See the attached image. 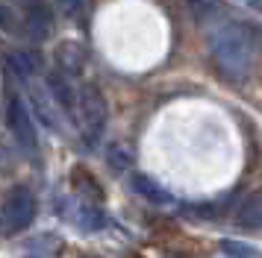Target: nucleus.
Listing matches in <instances>:
<instances>
[{"label":"nucleus","instance_id":"nucleus-1","mask_svg":"<svg viewBox=\"0 0 262 258\" xmlns=\"http://www.w3.org/2000/svg\"><path fill=\"white\" fill-rule=\"evenodd\" d=\"M209 53H212L215 70L230 82H238L250 70V38L242 23H224L215 30L209 38Z\"/></svg>","mask_w":262,"mask_h":258},{"label":"nucleus","instance_id":"nucleus-2","mask_svg":"<svg viewBox=\"0 0 262 258\" xmlns=\"http://www.w3.org/2000/svg\"><path fill=\"white\" fill-rule=\"evenodd\" d=\"M36 220V197L27 185H12L9 194L3 197L0 205V229L3 232H24L30 223Z\"/></svg>","mask_w":262,"mask_h":258},{"label":"nucleus","instance_id":"nucleus-3","mask_svg":"<svg viewBox=\"0 0 262 258\" xmlns=\"http://www.w3.org/2000/svg\"><path fill=\"white\" fill-rule=\"evenodd\" d=\"M77 112H80V117H83L85 129H89V138L95 141L100 132H103V126H106V97H103V91L100 88H95V85H85V88H77Z\"/></svg>","mask_w":262,"mask_h":258},{"label":"nucleus","instance_id":"nucleus-4","mask_svg":"<svg viewBox=\"0 0 262 258\" xmlns=\"http://www.w3.org/2000/svg\"><path fill=\"white\" fill-rule=\"evenodd\" d=\"M6 126H9L15 141H18L27 152L38 150V132H36V123H33V112L27 109V103L21 97H12V100L6 103Z\"/></svg>","mask_w":262,"mask_h":258},{"label":"nucleus","instance_id":"nucleus-5","mask_svg":"<svg viewBox=\"0 0 262 258\" xmlns=\"http://www.w3.org/2000/svg\"><path fill=\"white\" fill-rule=\"evenodd\" d=\"M45 82H48V91L53 97V103L59 106L65 115H77V88H74V82L65 73H59V70H50L45 76Z\"/></svg>","mask_w":262,"mask_h":258},{"label":"nucleus","instance_id":"nucleus-6","mask_svg":"<svg viewBox=\"0 0 262 258\" xmlns=\"http://www.w3.org/2000/svg\"><path fill=\"white\" fill-rule=\"evenodd\" d=\"M85 62H89V53H85V47L80 41H62L56 47V70L65 73L68 80L83 73Z\"/></svg>","mask_w":262,"mask_h":258},{"label":"nucleus","instance_id":"nucleus-7","mask_svg":"<svg viewBox=\"0 0 262 258\" xmlns=\"http://www.w3.org/2000/svg\"><path fill=\"white\" fill-rule=\"evenodd\" d=\"M24 30L33 41H41L50 35V23H53V9L48 3H27L24 6Z\"/></svg>","mask_w":262,"mask_h":258},{"label":"nucleus","instance_id":"nucleus-8","mask_svg":"<svg viewBox=\"0 0 262 258\" xmlns=\"http://www.w3.org/2000/svg\"><path fill=\"white\" fill-rule=\"evenodd\" d=\"M236 223L248 232H256L262 229V191L245 197V202L238 205V214H236Z\"/></svg>","mask_w":262,"mask_h":258},{"label":"nucleus","instance_id":"nucleus-9","mask_svg":"<svg viewBox=\"0 0 262 258\" xmlns=\"http://www.w3.org/2000/svg\"><path fill=\"white\" fill-rule=\"evenodd\" d=\"M133 191L136 194H142L150 205H165V202H171V194H168L165 188L159 185L156 179H150V176H144V173H133Z\"/></svg>","mask_w":262,"mask_h":258},{"label":"nucleus","instance_id":"nucleus-10","mask_svg":"<svg viewBox=\"0 0 262 258\" xmlns=\"http://www.w3.org/2000/svg\"><path fill=\"white\" fill-rule=\"evenodd\" d=\"M9 62H12V68L24 80L36 76L38 70H41V53L38 50H15V53H9Z\"/></svg>","mask_w":262,"mask_h":258},{"label":"nucleus","instance_id":"nucleus-11","mask_svg":"<svg viewBox=\"0 0 262 258\" xmlns=\"http://www.w3.org/2000/svg\"><path fill=\"white\" fill-rule=\"evenodd\" d=\"M77 223H80V229H85V232H97V229L106 226V214H103V209L83 202V205H77Z\"/></svg>","mask_w":262,"mask_h":258},{"label":"nucleus","instance_id":"nucleus-12","mask_svg":"<svg viewBox=\"0 0 262 258\" xmlns=\"http://www.w3.org/2000/svg\"><path fill=\"white\" fill-rule=\"evenodd\" d=\"M106 159H109V167H112V170H127V164H130V150H127L124 144H109Z\"/></svg>","mask_w":262,"mask_h":258},{"label":"nucleus","instance_id":"nucleus-13","mask_svg":"<svg viewBox=\"0 0 262 258\" xmlns=\"http://www.w3.org/2000/svg\"><path fill=\"white\" fill-rule=\"evenodd\" d=\"M221 252L224 255H230V258H253V246H248V244H242V241H233V238H224L221 241Z\"/></svg>","mask_w":262,"mask_h":258},{"label":"nucleus","instance_id":"nucleus-14","mask_svg":"<svg viewBox=\"0 0 262 258\" xmlns=\"http://www.w3.org/2000/svg\"><path fill=\"white\" fill-rule=\"evenodd\" d=\"M18 15H15V6H6V3H0V30L3 33H18Z\"/></svg>","mask_w":262,"mask_h":258},{"label":"nucleus","instance_id":"nucleus-15","mask_svg":"<svg viewBox=\"0 0 262 258\" xmlns=\"http://www.w3.org/2000/svg\"><path fill=\"white\" fill-rule=\"evenodd\" d=\"M186 214L191 217H215L218 211H224V205H212V202H206V205H198V209H183Z\"/></svg>","mask_w":262,"mask_h":258},{"label":"nucleus","instance_id":"nucleus-16","mask_svg":"<svg viewBox=\"0 0 262 258\" xmlns=\"http://www.w3.org/2000/svg\"><path fill=\"white\" fill-rule=\"evenodd\" d=\"M189 9L194 12V15H203V12H215L218 6H212V3H191Z\"/></svg>","mask_w":262,"mask_h":258},{"label":"nucleus","instance_id":"nucleus-17","mask_svg":"<svg viewBox=\"0 0 262 258\" xmlns=\"http://www.w3.org/2000/svg\"><path fill=\"white\" fill-rule=\"evenodd\" d=\"M253 6H256V9H259V12H262V3H253Z\"/></svg>","mask_w":262,"mask_h":258},{"label":"nucleus","instance_id":"nucleus-18","mask_svg":"<svg viewBox=\"0 0 262 258\" xmlns=\"http://www.w3.org/2000/svg\"><path fill=\"white\" fill-rule=\"evenodd\" d=\"M27 258H33V255H27Z\"/></svg>","mask_w":262,"mask_h":258}]
</instances>
